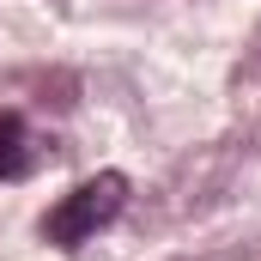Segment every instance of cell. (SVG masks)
<instances>
[{"label": "cell", "mask_w": 261, "mask_h": 261, "mask_svg": "<svg viewBox=\"0 0 261 261\" xmlns=\"http://www.w3.org/2000/svg\"><path fill=\"white\" fill-rule=\"evenodd\" d=\"M122 206H128V176H122V170H103V176L79 182L73 195H61L43 213V237H49L55 249H79V243H91Z\"/></svg>", "instance_id": "obj_1"}, {"label": "cell", "mask_w": 261, "mask_h": 261, "mask_svg": "<svg viewBox=\"0 0 261 261\" xmlns=\"http://www.w3.org/2000/svg\"><path fill=\"white\" fill-rule=\"evenodd\" d=\"M37 170V140L18 110H0V182H18Z\"/></svg>", "instance_id": "obj_2"}]
</instances>
